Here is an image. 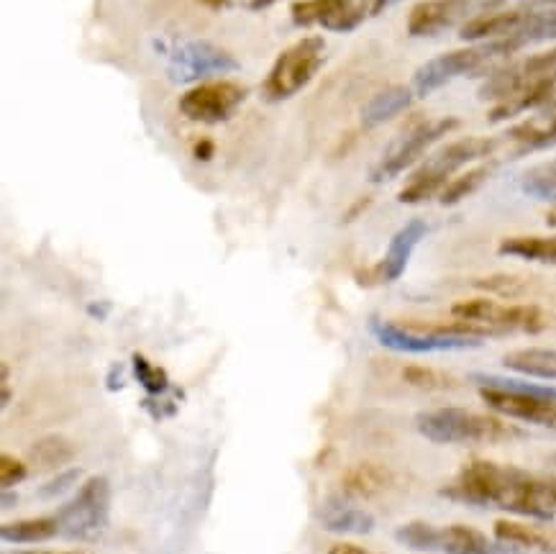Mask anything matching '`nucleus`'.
I'll return each mask as SVG.
<instances>
[{"label":"nucleus","mask_w":556,"mask_h":554,"mask_svg":"<svg viewBox=\"0 0 556 554\" xmlns=\"http://www.w3.org/2000/svg\"><path fill=\"white\" fill-rule=\"evenodd\" d=\"M392 475L388 467L375 465V462H359V465L349 467L341 478V490L346 499H375L390 488Z\"/></svg>","instance_id":"nucleus-20"},{"label":"nucleus","mask_w":556,"mask_h":554,"mask_svg":"<svg viewBox=\"0 0 556 554\" xmlns=\"http://www.w3.org/2000/svg\"><path fill=\"white\" fill-rule=\"evenodd\" d=\"M111 514V482L103 475H92L77 488V493L56 511L60 537L88 542L98 539L109 527Z\"/></svg>","instance_id":"nucleus-9"},{"label":"nucleus","mask_w":556,"mask_h":554,"mask_svg":"<svg viewBox=\"0 0 556 554\" xmlns=\"http://www.w3.org/2000/svg\"><path fill=\"white\" fill-rule=\"evenodd\" d=\"M472 382L493 414L556 431V398L548 395L544 386L497 375H472Z\"/></svg>","instance_id":"nucleus-3"},{"label":"nucleus","mask_w":556,"mask_h":554,"mask_svg":"<svg viewBox=\"0 0 556 554\" xmlns=\"http://www.w3.org/2000/svg\"><path fill=\"white\" fill-rule=\"evenodd\" d=\"M495 147H497L495 139H484V137H465V139L452 141V144L441 147L439 152H433L431 158L410 175L408 185L397 193V201L424 203L433 196H441V190L454 180V175L459 173L462 167H467L469 162L490 158V154L495 152Z\"/></svg>","instance_id":"nucleus-4"},{"label":"nucleus","mask_w":556,"mask_h":554,"mask_svg":"<svg viewBox=\"0 0 556 554\" xmlns=\"http://www.w3.org/2000/svg\"><path fill=\"white\" fill-rule=\"evenodd\" d=\"M80 475H83L80 470H67V473L54 475V478H49L45 486L39 488V495H41V499H54V495H64L70 488L75 486Z\"/></svg>","instance_id":"nucleus-33"},{"label":"nucleus","mask_w":556,"mask_h":554,"mask_svg":"<svg viewBox=\"0 0 556 554\" xmlns=\"http://www.w3.org/2000/svg\"><path fill=\"white\" fill-rule=\"evenodd\" d=\"M247 101V88L233 80H208L190 88L177 103L185 118L198 124H224Z\"/></svg>","instance_id":"nucleus-15"},{"label":"nucleus","mask_w":556,"mask_h":554,"mask_svg":"<svg viewBox=\"0 0 556 554\" xmlns=\"http://www.w3.org/2000/svg\"><path fill=\"white\" fill-rule=\"evenodd\" d=\"M426 234H429V226H426V222H420V218H413V222L405 224L403 229L390 239L388 252H384L380 265H377V277H380L382 282L401 280L405 269H408L413 252H416V247L424 241Z\"/></svg>","instance_id":"nucleus-17"},{"label":"nucleus","mask_w":556,"mask_h":554,"mask_svg":"<svg viewBox=\"0 0 556 554\" xmlns=\"http://www.w3.org/2000/svg\"><path fill=\"white\" fill-rule=\"evenodd\" d=\"M326 62V39L324 37H303L295 45L282 49L269 67L262 83V98L269 103L290 101L318 75Z\"/></svg>","instance_id":"nucleus-8"},{"label":"nucleus","mask_w":556,"mask_h":554,"mask_svg":"<svg viewBox=\"0 0 556 554\" xmlns=\"http://www.w3.org/2000/svg\"><path fill=\"white\" fill-rule=\"evenodd\" d=\"M520 190L533 201L556 203V160L541 162V165L526 169L520 177Z\"/></svg>","instance_id":"nucleus-28"},{"label":"nucleus","mask_w":556,"mask_h":554,"mask_svg":"<svg viewBox=\"0 0 556 554\" xmlns=\"http://www.w3.org/2000/svg\"><path fill=\"white\" fill-rule=\"evenodd\" d=\"M508 39L518 49L541 45V41H556V5H548V9H526L523 24Z\"/></svg>","instance_id":"nucleus-23"},{"label":"nucleus","mask_w":556,"mask_h":554,"mask_svg":"<svg viewBox=\"0 0 556 554\" xmlns=\"http://www.w3.org/2000/svg\"><path fill=\"white\" fill-rule=\"evenodd\" d=\"M320 527L326 531H333V534H356L365 537L375 529V516H369L367 511L354 506L352 501L346 499H329L324 503L318 514Z\"/></svg>","instance_id":"nucleus-18"},{"label":"nucleus","mask_w":556,"mask_h":554,"mask_svg":"<svg viewBox=\"0 0 556 554\" xmlns=\"http://www.w3.org/2000/svg\"><path fill=\"white\" fill-rule=\"evenodd\" d=\"M556 73V47L546 49V52L531 54L529 60H523L520 65L513 67H503L495 70L493 77L482 85L480 96L482 98H493V101H508V98L516 96L526 88V85L539 80V77H548Z\"/></svg>","instance_id":"nucleus-16"},{"label":"nucleus","mask_w":556,"mask_h":554,"mask_svg":"<svg viewBox=\"0 0 556 554\" xmlns=\"http://www.w3.org/2000/svg\"><path fill=\"white\" fill-rule=\"evenodd\" d=\"M326 554H375V552H369V550H365V546L352 544V542H337L329 546V552Z\"/></svg>","instance_id":"nucleus-35"},{"label":"nucleus","mask_w":556,"mask_h":554,"mask_svg":"<svg viewBox=\"0 0 556 554\" xmlns=\"http://www.w3.org/2000/svg\"><path fill=\"white\" fill-rule=\"evenodd\" d=\"M403 378L410 382L413 388H420V390H441V388H452L454 380L446 378V375L437 373V369H429V367H405L403 369Z\"/></svg>","instance_id":"nucleus-31"},{"label":"nucleus","mask_w":556,"mask_h":554,"mask_svg":"<svg viewBox=\"0 0 556 554\" xmlns=\"http://www.w3.org/2000/svg\"><path fill=\"white\" fill-rule=\"evenodd\" d=\"M369 333L384 350L408 354L462 352L482 344V339L475 337L472 326L465 322H456L452 326H403L382 322V318H369Z\"/></svg>","instance_id":"nucleus-6"},{"label":"nucleus","mask_w":556,"mask_h":554,"mask_svg":"<svg viewBox=\"0 0 556 554\" xmlns=\"http://www.w3.org/2000/svg\"><path fill=\"white\" fill-rule=\"evenodd\" d=\"M546 224L552 226V229H556V209L548 211V216H546Z\"/></svg>","instance_id":"nucleus-38"},{"label":"nucleus","mask_w":556,"mask_h":554,"mask_svg":"<svg viewBox=\"0 0 556 554\" xmlns=\"http://www.w3.org/2000/svg\"><path fill=\"white\" fill-rule=\"evenodd\" d=\"M444 499L467 506L497 508L529 516L533 521H554V475H533L513 465L475 459L441 490Z\"/></svg>","instance_id":"nucleus-1"},{"label":"nucleus","mask_w":556,"mask_h":554,"mask_svg":"<svg viewBox=\"0 0 556 554\" xmlns=\"http://www.w3.org/2000/svg\"><path fill=\"white\" fill-rule=\"evenodd\" d=\"M454 129H459V118L454 116L418 121V124H413L410 129H405L401 137L384 149L382 158L377 160V165L369 169V180L375 185L395 180L397 175H403L405 169L416 165L418 160H424V154Z\"/></svg>","instance_id":"nucleus-10"},{"label":"nucleus","mask_w":556,"mask_h":554,"mask_svg":"<svg viewBox=\"0 0 556 554\" xmlns=\"http://www.w3.org/2000/svg\"><path fill=\"white\" fill-rule=\"evenodd\" d=\"M395 539L413 552L429 554H529L518 546L501 542V539H490L467 524L433 527L426 521H410L395 529Z\"/></svg>","instance_id":"nucleus-7"},{"label":"nucleus","mask_w":556,"mask_h":554,"mask_svg":"<svg viewBox=\"0 0 556 554\" xmlns=\"http://www.w3.org/2000/svg\"><path fill=\"white\" fill-rule=\"evenodd\" d=\"M0 537H3V542L11 544L49 542V539L60 537V521H56V516L24 518V521L3 524V527H0Z\"/></svg>","instance_id":"nucleus-27"},{"label":"nucleus","mask_w":556,"mask_h":554,"mask_svg":"<svg viewBox=\"0 0 556 554\" xmlns=\"http://www.w3.org/2000/svg\"><path fill=\"white\" fill-rule=\"evenodd\" d=\"M503 365L513 373L529 375V378L556 380V350H544V347H531V350H516L505 354Z\"/></svg>","instance_id":"nucleus-24"},{"label":"nucleus","mask_w":556,"mask_h":554,"mask_svg":"<svg viewBox=\"0 0 556 554\" xmlns=\"http://www.w3.org/2000/svg\"><path fill=\"white\" fill-rule=\"evenodd\" d=\"M388 3L390 0H295L290 16L295 26H320L333 34H349L382 13Z\"/></svg>","instance_id":"nucleus-11"},{"label":"nucleus","mask_w":556,"mask_h":554,"mask_svg":"<svg viewBox=\"0 0 556 554\" xmlns=\"http://www.w3.org/2000/svg\"><path fill=\"white\" fill-rule=\"evenodd\" d=\"M488 177H490V167L488 165L472 167V169H469V173L454 177V180L448 182L444 190H441V196H439L441 203H444V205H456L459 201H465L467 196H472L475 190L480 188L484 180H488Z\"/></svg>","instance_id":"nucleus-29"},{"label":"nucleus","mask_w":556,"mask_h":554,"mask_svg":"<svg viewBox=\"0 0 556 554\" xmlns=\"http://www.w3.org/2000/svg\"><path fill=\"white\" fill-rule=\"evenodd\" d=\"M277 0H249V9L252 11H265L269 5H275Z\"/></svg>","instance_id":"nucleus-36"},{"label":"nucleus","mask_w":556,"mask_h":554,"mask_svg":"<svg viewBox=\"0 0 556 554\" xmlns=\"http://www.w3.org/2000/svg\"><path fill=\"white\" fill-rule=\"evenodd\" d=\"M480 286L488 288V290H495V293H501V295H518L520 290H523V282H520L518 277H505V275L482 280Z\"/></svg>","instance_id":"nucleus-34"},{"label":"nucleus","mask_w":556,"mask_h":554,"mask_svg":"<svg viewBox=\"0 0 556 554\" xmlns=\"http://www.w3.org/2000/svg\"><path fill=\"white\" fill-rule=\"evenodd\" d=\"M77 446L70 437L64 435H47L41 437L39 442L31 444L28 450V459H31L34 467L39 470H60V467L70 465L75 459Z\"/></svg>","instance_id":"nucleus-25"},{"label":"nucleus","mask_w":556,"mask_h":554,"mask_svg":"<svg viewBox=\"0 0 556 554\" xmlns=\"http://www.w3.org/2000/svg\"><path fill=\"white\" fill-rule=\"evenodd\" d=\"M416 429L433 444H501L523 431L497 414H477L469 408H437L416 416Z\"/></svg>","instance_id":"nucleus-2"},{"label":"nucleus","mask_w":556,"mask_h":554,"mask_svg":"<svg viewBox=\"0 0 556 554\" xmlns=\"http://www.w3.org/2000/svg\"><path fill=\"white\" fill-rule=\"evenodd\" d=\"M239 70L237 56L205 39H182L167 52V77L173 83H198Z\"/></svg>","instance_id":"nucleus-13"},{"label":"nucleus","mask_w":556,"mask_h":554,"mask_svg":"<svg viewBox=\"0 0 556 554\" xmlns=\"http://www.w3.org/2000/svg\"><path fill=\"white\" fill-rule=\"evenodd\" d=\"M516 52L518 47L510 39H495L477 41L472 47L439 54L416 70V75H413V90H416V96H429V92L444 88V85L456 80V77L493 70L497 62H505Z\"/></svg>","instance_id":"nucleus-5"},{"label":"nucleus","mask_w":556,"mask_h":554,"mask_svg":"<svg viewBox=\"0 0 556 554\" xmlns=\"http://www.w3.org/2000/svg\"><path fill=\"white\" fill-rule=\"evenodd\" d=\"M503 0H420L408 13V28L410 37H437L454 26H465L482 13L497 11Z\"/></svg>","instance_id":"nucleus-14"},{"label":"nucleus","mask_w":556,"mask_h":554,"mask_svg":"<svg viewBox=\"0 0 556 554\" xmlns=\"http://www.w3.org/2000/svg\"><path fill=\"white\" fill-rule=\"evenodd\" d=\"M505 139L518 144V152H533V149L556 144V113L554 116H536L523 121V124L510 126Z\"/></svg>","instance_id":"nucleus-21"},{"label":"nucleus","mask_w":556,"mask_h":554,"mask_svg":"<svg viewBox=\"0 0 556 554\" xmlns=\"http://www.w3.org/2000/svg\"><path fill=\"white\" fill-rule=\"evenodd\" d=\"M495 539H501V542L513 544L526 552L556 554V542L552 537H546L544 531L533 529L531 524L510 521V518H501V521H495Z\"/></svg>","instance_id":"nucleus-22"},{"label":"nucleus","mask_w":556,"mask_h":554,"mask_svg":"<svg viewBox=\"0 0 556 554\" xmlns=\"http://www.w3.org/2000/svg\"><path fill=\"white\" fill-rule=\"evenodd\" d=\"M134 375H137V380L141 382V388H144L149 395H160L162 390L169 386L167 375L162 373L160 367H154L147 357H141V354H137V357H134Z\"/></svg>","instance_id":"nucleus-30"},{"label":"nucleus","mask_w":556,"mask_h":554,"mask_svg":"<svg viewBox=\"0 0 556 554\" xmlns=\"http://www.w3.org/2000/svg\"><path fill=\"white\" fill-rule=\"evenodd\" d=\"M452 316L456 322L475 324L490 333L526 331L536 333L546 326V316L539 305H505L490 298H472L452 305Z\"/></svg>","instance_id":"nucleus-12"},{"label":"nucleus","mask_w":556,"mask_h":554,"mask_svg":"<svg viewBox=\"0 0 556 554\" xmlns=\"http://www.w3.org/2000/svg\"><path fill=\"white\" fill-rule=\"evenodd\" d=\"M28 467L24 462L13 457V454L3 452L0 454V482H3V490H9L11 486H18L21 480H26Z\"/></svg>","instance_id":"nucleus-32"},{"label":"nucleus","mask_w":556,"mask_h":554,"mask_svg":"<svg viewBox=\"0 0 556 554\" xmlns=\"http://www.w3.org/2000/svg\"><path fill=\"white\" fill-rule=\"evenodd\" d=\"M497 252L503 257H516L526 262H544L556 265V234L554 237H510L503 239Z\"/></svg>","instance_id":"nucleus-26"},{"label":"nucleus","mask_w":556,"mask_h":554,"mask_svg":"<svg viewBox=\"0 0 556 554\" xmlns=\"http://www.w3.org/2000/svg\"><path fill=\"white\" fill-rule=\"evenodd\" d=\"M9 554H80V552H52V550H21V552H9Z\"/></svg>","instance_id":"nucleus-37"},{"label":"nucleus","mask_w":556,"mask_h":554,"mask_svg":"<svg viewBox=\"0 0 556 554\" xmlns=\"http://www.w3.org/2000/svg\"><path fill=\"white\" fill-rule=\"evenodd\" d=\"M413 96H416V90L405 88V85H390V88L377 90L375 96L362 105V124H365L367 129L388 124V121L397 118L401 113L410 109Z\"/></svg>","instance_id":"nucleus-19"}]
</instances>
